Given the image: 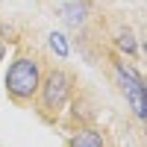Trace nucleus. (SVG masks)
I'll use <instances>...</instances> for the list:
<instances>
[{
  "label": "nucleus",
  "mask_w": 147,
  "mask_h": 147,
  "mask_svg": "<svg viewBox=\"0 0 147 147\" xmlns=\"http://www.w3.org/2000/svg\"><path fill=\"white\" fill-rule=\"evenodd\" d=\"M109 59H112V77H115V82H118L121 94H124V100H127V106H129L132 118H136L138 124H144V118H147V82H144V77H141V71L132 65L129 59L118 56L115 50H112Z\"/></svg>",
  "instance_id": "3"
},
{
  "label": "nucleus",
  "mask_w": 147,
  "mask_h": 147,
  "mask_svg": "<svg viewBox=\"0 0 147 147\" xmlns=\"http://www.w3.org/2000/svg\"><path fill=\"white\" fill-rule=\"evenodd\" d=\"M47 44H50V50L59 56V59H68L71 56V44H68V38H65V32H50L47 35Z\"/></svg>",
  "instance_id": "7"
},
{
  "label": "nucleus",
  "mask_w": 147,
  "mask_h": 147,
  "mask_svg": "<svg viewBox=\"0 0 147 147\" xmlns=\"http://www.w3.org/2000/svg\"><path fill=\"white\" fill-rule=\"evenodd\" d=\"M91 0H65L62 9H59V15H62V24L71 30H77L82 32L85 27H88V21H91Z\"/></svg>",
  "instance_id": "4"
},
{
  "label": "nucleus",
  "mask_w": 147,
  "mask_h": 147,
  "mask_svg": "<svg viewBox=\"0 0 147 147\" xmlns=\"http://www.w3.org/2000/svg\"><path fill=\"white\" fill-rule=\"evenodd\" d=\"M112 50L118 53V56H124V59H138V53H141V38L136 32H132V27L129 24H121V27L115 30V35H112Z\"/></svg>",
  "instance_id": "5"
},
{
  "label": "nucleus",
  "mask_w": 147,
  "mask_h": 147,
  "mask_svg": "<svg viewBox=\"0 0 147 147\" xmlns=\"http://www.w3.org/2000/svg\"><path fill=\"white\" fill-rule=\"evenodd\" d=\"M3 56H6V41L0 38V62H3Z\"/></svg>",
  "instance_id": "8"
},
{
  "label": "nucleus",
  "mask_w": 147,
  "mask_h": 147,
  "mask_svg": "<svg viewBox=\"0 0 147 147\" xmlns=\"http://www.w3.org/2000/svg\"><path fill=\"white\" fill-rule=\"evenodd\" d=\"M65 147H109L106 141V132L94 124H82L77 129H71V138Z\"/></svg>",
  "instance_id": "6"
},
{
  "label": "nucleus",
  "mask_w": 147,
  "mask_h": 147,
  "mask_svg": "<svg viewBox=\"0 0 147 147\" xmlns=\"http://www.w3.org/2000/svg\"><path fill=\"white\" fill-rule=\"evenodd\" d=\"M80 88V80L77 74L65 65H47L44 68V77H41V85L35 91V100H32V109L44 124H59L65 118V109L71 103L74 91Z\"/></svg>",
  "instance_id": "2"
},
{
  "label": "nucleus",
  "mask_w": 147,
  "mask_h": 147,
  "mask_svg": "<svg viewBox=\"0 0 147 147\" xmlns=\"http://www.w3.org/2000/svg\"><path fill=\"white\" fill-rule=\"evenodd\" d=\"M44 68H47V59L32 44H18V50L12 53V62L6 68V77H3L6 97L21 109L32 106L35 91H38L41 77H44Z\"/></svg>",
  "instance_id": "1"
}]
</instances>
